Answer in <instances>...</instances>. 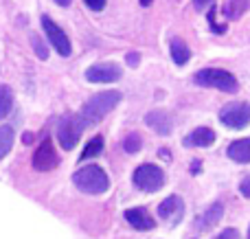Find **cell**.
I'll list each match as a JSON object with an SVG mask.
<instances>
[{"mask_svg": "<svg viewBox=\"0 0 250 239\" xmlns=\"http://www.w3.org/2000/svg\"><path fill=\"white\" fill-rule=\"evenodd\" d=\"M101 152H104V139H101V136H95V139L88 140L86 149L82 152V160H88V158L99 156Z\"/></svg>", "mask_w": 250, "mask_h": 239, "instance_id": "19", "label": "cell"}, {"mask_svg": "<svg viewBox=\"0 0 250 239\" xmlns=\"http://www.w3.org/2000/svg\"><path fill=\"white\" fill-rule=\"evenodd\" d=\"M55 2L60 4V7H68V4H70V0H55Z\"/></svg>", "mask_w": 250, "mask_h": 239, "instance_id": "28", "label": "cell"}, {"mask_svg": "<svg viewBox=\"0 0 250 239\" xmlns=\"http://www.w3.org/2000/svg\"><path fill=\"white\" fill-rule=\"evenodd\" d=\"M151 2H154V0H141V4H143V7H149Z\"/></svg>", "mask_w": 250, "mask_h": 239, "instance_id": "29", "label": "cell"}, {"mask_svg": "<svg viewBox=\"0 0 250 239\" xmlns=\"http://www.w3.org/2000/svg\"><path fill=\"white\" fill-rule=\"evenodd\" d=\"M182 213H185V202H182L178 196H169L167 200L158 204V215L165 219V222L171 224V226L180 222Z\"/></svg>", "mask_w": 250, "mask_h": 239, "instance_id": "10", "label": "cell"}, {"mask_svg": "<svg viewBox=\"0 0 250 239\" xmlns=\"http://www.w3.org/2000/svg\"><path fill=\"white\" fill-rule=\"evenodd\" d=\"M217 239H239V233L235 228H224V231L217 235Z\"/></svg>", "mask_w": 250, "mask_h": 239, "instance_id": "23", "label": "cell"}, {"mask_svg": "<svg viewBox=\"0 0 250 239\" xmlns=\"http://www.w3.org/2000/svg\"><path fill=\"white\" fill-rule=\"evenodd\" d=\"M248 239H250V226H248Z\"/></svg>", "mask_w": 250, "mask_h": 239, "instance_id": "30", "label": "cell"}, {"mask_svg": "<svg viewBox=\"0 0 250 239\" xmlns=\"http://www.w3.org/2000/svg\"><path fill=\"white\" fill-rule=\"evenodd\" d=\"M83 127H86V123H83L82 114H68V117L62 119L60 127H57V139H60L62 147L66 149V152H70V149L77 145L79 136H82Z\"/></svg>", "mask_w": 250, "mask_h": 239, "instance_id": "6", "label": "cell"}, {"mask_svg": "<svg viewBox=\"0 0 250 239\" xmlns=\"http://www.w3.org/2000/svg\"><path fill=\"white\" fill-rule=\"evenodd\" d=\"M83 2H86L92 11H101V9L105 7V0H83Z\"/></svg>", "mask_w": 250, "mask_h": 239, "instance_id": "24", "label": "cell"}, {"mask_svg": "<svg viewBox=\"0 0 250 239\" xmlns=\"http://www.w3.org/2000/svg\"><path fill=\"white\" fill-rule=\"evenodd\" d=\"M145 123L160 136H167L171 134V127H173V121L167 112H149L145 117Z\"/></svg>", "mask_w": 250, "mask_h": 239, "instance_id": "13", "label": "cell"}, {"mask_svg": "<svg viewBox=\"0 0 250 239\" xmlns=\"http://www.w3.org/2000/svg\"><path fill=\"white\" fill-rule=\"evenodd\" d=\"M193 83L202 88H217L224 92H237L239 83L229 70L224 68H202L193 75Z\"/></svg>", "mask_w": 250, "mask_h": 239, "instance_id": "3", "label": "cell"}, {"mask_svg": "<svg viewBox=\"0 0 250 239\" xmlns=\"http://www.w3.org/2000/svg\"><path fill=\"white\" fill-rule=\"evenodd\" d=\"M60 165V156H57L55 147H53V140L51 139H44L42 145L35 149L33 154V169L38 171H51Z\"/></svg>", "mask_w": 250, "mask_h": 239, "instance_id": "8", "label": "cell"}, {"mask_svg": "<svg viewBox=\"0 0 250 239\" xmlns=\"http://www.w3.org/2000/svg\"><path fill=\"white\" fill-rule=\"evenodd\" d=\"M125 219H127L129 226H134L136 231H151L156 226L154 218L149 215V211L143 209V206H136V209H127L125 211Z\"/></svg>", "mask_w": 250, "mask_h": 239, "instance_id": "11", "label": "cell"}, {"mask_svg": "<svg viewBox=\"0 0 250 239\" xmlns=\"http://www.w3.org/2000/svg\"><path fill=\"white\" fill-rule=\"evenodd\" d=\"M86 79L92 83H112L121 79V66L117 64H95L86 70Z\"/></svg>", "mask_w": 250, "mask_h": 239, "instance_id": "9", "label": "cell"}, {"mask_svg": "<svg viewBox=\"0 0 250 239\" xmlns=\"http://www.w3.org/2000/svg\"><path fill=\"white\" fill-rule=\"evenodd\" d=\"M220 121L230 130H244L250 125V105L244 101H230L220 110Z\"/></svg>", "mask_w": 250, "mask_h": 239, "instance_id": "4", "label": "cell"}, {"mask_svg": "<svg viewBox=\"0 0 250 239\" xmlns=\"http://www.w3.org/2000/svg\"><path fill=\"white\" fill-rule=\"evenodd\" d=\"M239 191H242L244 198H250V176H246V178L242 180V184H239Z\"/></svg>", "mask_w": 250, "mask_h": 239, "instance_id": "25", "label": "cell"}, {"mask_svg": "<svg viewBox=\"0 0 250 239\" xmlns=\"http://www.w3.org/2000/svg\"><path fill=\"white\" fill-rule=\"evenodd\" d=\"M31 46L35 48V53H38L40 60H46L48 57V51H46V46H44V42L40 40V35H31Z\"/></svg>", "mask_w": 250, "mask_h": 239, "instance_id": "22", "label": "cell"}, {"mask_svg": "<svg viewBox=\"0 0 250 239\" xmlns=\"http://www.w3.org/2000/svg\"><path fill=\"white\" fill-rule=\"evenodd\" d=\"M125 60H127L129 66H138V60H141V55H138V53H127V57H125Z\"/></svg>", "mask_w": 250, "mask_h": 239, "instance_id": "26", "label": "cell"}, {"mask_svg": "<svg viewBox=\"0 0 250 239\" xmlns=\"http://www.w3.org/2000/svg\"><path fill=\"white\" fill-rule=\"evenodd\" d=\"M226 154L235 162H242V165L244 162H250V139H239L235 143H230Z\"/></svg>", "mask_w": 250, "mask_h": 239, "instance_id": "15", "label": "cell"}, {"mask_svg": "<svg viewBox=\"0 0 250 239\" xmlns=\"http://www.w3.org/2000/svg\"><path fill=\"white\" fill-rule=\"evenodd\" d=\"M123 147H125V152H127V154H136L138 149L143 147V140H141V136H138L136 132H132V134H129L127 139H125Z\"/></svg>", "mask_w": 250, "mask_h": 239, "instance_id": "21", "label": "cell"}, {"mask_svg": "<svg viewBox=\"0 0 250 239\" xmlns=\"http://www.w3.org/2000/svg\"><path fill=\"white\" fill-rule=\"evenodd\" d=\"M248 7H250V0H229L226 13H229V18H239Z\"/></svg>", "mask_w": 250, "mask_h": 239, "instance_id": "20", "label": "cell"}, {"mask_svg": "<svg viewBox=\"0 0 250 239\" xmlns=\"http://www.w3.org/2000/svg\"><path fill=\"white\" fill-rule=\"evenodd\" d=\"M13 108V92L9 86H0V119L9 117Z\"/></svg>", "mask_w": 250, "mask_h": 239, "instance_id": "18", "label": "cell"}, {"mask_svg": "<svg viewBox=\"0 0 250 239\" xmlns=\"http://www.w3.org/2000/svg\"><path fill=\"white\" fill-rule=\"evenodd\" d=\"M211 2H213V0H193V4H195V9H198V11H200V9H207Z\"/></svg>", "mask_w": 250, "mask_h": 239, "instance_id": "27", "label": "cell"}, {"mask_svg": "<svg viewBox=\"0 0 250 239\" xmlns=\"http://www.w3.org/2000/svg\"><path fill=\"white\" fill-rule=\"evenodd\" d=\"M222 215H224V204H222V202H213V204L195 219V228H198V231H211L222 219Z\"/></svg>", "mask_w": 250, "mask_h": 239, "instance_id": "12", "label": "cell"}, {"mask_svg": "<svg viewBox=\"0 0 250 239\" xmlns=\"http://www.w3.org/2000/svg\"><path fill=\"white\" fill-rule=\"evenodd\" d=\"M73 182H75V187H77L79 191L90 193V196L105 193L108 191V187H110L108 174H105L101 167H97V165H86V167H82L79 171H75Z\"/></svg>", "mask_w": 250, "mask_h": 239, "instance_id": "2", "label": "cell"}, {"mask_svg": "<svg viewBox=\"0 0 250 239\" xmlns=\"http://www.w3.org/2000/svg\"><path fill=\"white\" fill-rule=\"evenodd\" d=\"M119 101H121V92H117V90H105V92H99V95L90 97L82 108L83 123H86V125H95V123H99L105 114L112 112V110L117 108Z\"/></svg>", "mask_w": 250, "mask_h": 239, "instance_id": "1", "label": "cell"}, {"mask_svg": "<svg viewBox=\"0 0 250 239\" xmlns=\"http://www.w3.org/2000/svg\"><path fill=\"white\" fill-rule=\"evenodd\" d=\"M169 53H171V60L176 61L178 66H185L187 61L191 60V48L187 46V42H182V40H171V44H169Z\"/></svg>", "mask_w": 250, "mask_h": 239, "instance_id": "16", "label": "cell"}, {"mask_svg": "<svg viewBox=\"0 0 250 239\" xmlns=\"http://www.w3.org/2000/svg\"><path fill=\"white\" fill-rule=\"evenodd\" d=\"M134 184H136V189H141L145 193H156L163 189L165 174L158 165H141L134 171Z\"/></svg>", "mask_w": 250, "mask_h": 239, "instance_id": "5", "label": "cell"}, {"mask_svg": "<svg viewBox=\"0 0 250 239\" xmlns=\"http://www.w3.org/2000/svg\"><path fill=\"white\" fill-rule=\"evenodd\" d=\"M13 147V127L2 125L0 127V158H4Z\"/></svg>", "mask_w": 250, "mask_h": 239, "instance_id": "17", "label": "cell"}, {"mask_svg": "<svg viewBox=\"0 0 250 239\" xmlns=\"http://www.w3.org/2000/svg\"><path fill=\"white\" fill-rule=\"evenodd\" d=\"M42 26H44V33H46L51 46L55 48L62 57H68L70 53H73V46H70L68 35L60 29V24H55V22H53L48 16H42Z\"/></svg>", "mask_w": 250, "mask_h": 239, "instance_id": "7", "label": "cell"}, {"mask_svg": "<svg viewBox=\"0 0 250 239\" xmlns=\"http://www.w3.org/2000/svg\"><path fill=\"white\" fill-rule=\"evenodd\" d=\"M215 143V132L211 127H198L185 139V145L189 147H211Z\"/></svg>", "mask_w": 250, "mask_h": 239, "instance_id": "14", "label": "cell"}]
</instances>
